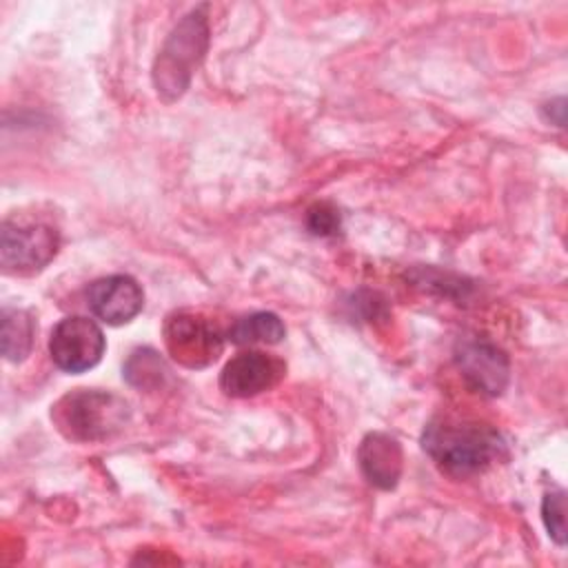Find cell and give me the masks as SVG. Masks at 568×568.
<instances>
[{
	"instance_id": "cell-1",
	"label": "cell",
	"mask_w": 568,
	"mask_h": 568,
	"mask_svg": "<svg viewBox=\"0 0 568 568\" xmlns=\"http://www.w3.org/2000/svg\"><path fill=\"white\" fill-rule=\"evenodd\" d=\"M422 446L428 457L453 477L481 473L506 455V444L493 426L444 417L433 419L424 428Z\"/></svg>"
},
{
	"instance_id": "cell-2",
	"label": "cell",
	"mask_w": 568,
	"mask_h": 568,
	"mask_svg": "<svg viewBox=\"0 0 568 568\" xmlns=\"http://www.w3.org/2000/svg\"><path fill=\"white\" fill-rule=\"evenodd\" d=\"M55 428L71 442L93 444L115 437L131 419L124 397L100 388H75L51 406Z\"/></svg>"
},
{
	"instance_id": "cell-3",
	"label": "cell",
	"mask_w": 568,
	"mask_h": 568,
	"mask_svg": "<svg viewBox=\"0 0 568 568\" xmlns=\"http://www.w3.org/2000/svg\"><path fill=\"white\" fill-rule=\"evenodd\" d=\"M209 47V22L204 7L186 13L169 33L164 47L160 49L153 64V84L158 95L166 102L178 100L197 64L202 62Z\"/></svg>"
},
{
	"instance_id": "cell-4",
	"label": "cell",
	"mask_w": 568,
	"mask_h": 568,
	"mask_svg": "<svg viewBox=\"0 0 568 568\" xmlns=\"http://www.w3.org/2000/svg\"><path fill=\"white\" fill-rule=\"evenodd\" d=\"M55 226L31 217H7L0 231V264L7 275H36L58 253Z\"/></svg>"
},
{
	"instance_id": "cell-5",
	"label": "cell",
	"mask_w": 568,
	"mask_h": 568,
	"mask_svg": "<svg viewBox=\"0 0 568 568\" xmlns=\"http://www.w3.org/2000/svg\"><path fill=\"white\" fill-rule=\"evenodd\" d=\"M162 335L169 355L186 368H204L213 364L220 357L226 337L215 322L193 311L169 315Z\"/></svg>"
},
{
	"instance_id": "cell-6",
	"label": "cell",
	"mask_w": 568,
	"mask_h": 568,
	"mask_svg": "<svg viewBox=\"0 0 568 568\" xmlns=\"http://www.w3.org/2000/svg\"><path fill=\"white\" fill-rule=\"evenodd\" d=\"M106 348L102 328L89 317H64L55 324L49 339L53 364L67 373H84L93 368Z\"/></svg>"
},
{
	"instance_id": "cell-7",
	"label": "cell",
	"mask_w": 568,
	"mask_h": 568,
	"mask_svg": "<svg viewBox=\"0 0 568 568\" xmlns=\"http://www.w3.org/2000/svg\"><path fill=\"white\" fill-rule=\"evenodd\" d=\"M455 364L464 379L479 393L497 397L506 390L510 377L508 355L481 337H464L455 346Z\"/></svg>"
},
{
	"instance_id": "cell-8",
	"label": "cell",
	"mask_w": 568,
	"mask_h": 568,
	"mask_svg": "<svg viewBox=\"0 0 568 568\" xmlns=\"http://www.w3.org/2000/svg\"><path fill=\"white\" fill-rule=\"evenodd\" d=\"M286 375V364L262 351H246L235 355L220 375V388L229 397H253L271 390Z\"/></svg>"
},
{
	"instance_id": "cell-9",
	"label": "cell",
	"mask_w": 568,
	"mask_h": 568,
	"mask_svg": "<svg viewBox=\"0 0 568 568\" xmlns=\"http://www.w3.org/2000/svg\"><path fill=\"white\" fill-rule=\"evenodd\" d=\"M87 300L93 315L111 326L131 322L144 306V293L129 275H109L95 280L87 291Z\"/></svg>"
},
{
	"instance_id": "cell-10",
	"label": "cell",
	"mask_w": 568,
	"mask_h": 568,
	"mask_svg": "<svg viewBox=\"0 0 568 568\" xmlns=\"http://www.w3.org/2000/svg\"><path fill=\"white\" fill-rule=\"evenodd\" d=\"M357 462L364 473V477L382 488L390 490L397 486L402 477V466H404V455L402 446L395 437L386 433H368L357 450Z\"/></svg>"
},
{
	"instance_id": "cell-11",
	"label": "cell",
	"mask_w": 568,
	"mask_h": 568,
	"mask_svg": "<svg viewBox=\"0 0 568 568\" xmlns=\"http://www.w3.org/2000/svg\"><path fill=\"white\" fill-rule=\"evenodd\" d=\"M36 320L24 308H4L2 311V355L9 362H22L33 346Z\"/></svg>"
},
{
	"instance_id": "cell-12",
	"label": "cell",
	"mask_w": 568,
	"mask_h": 568,
	"mask_svg": "<svg viewBox=\"0 0 568 568\" xmlns=\"http://www.w3.org/2000/svg\"><path fill=\"white\" fill-rule=\"evenodd\" d=\"M284 335H286V328H284L282 320L275 313H266V311L240 317L226 331V339H231L237 346H242V344H277L284 339Z\"/></svg>"
},
{
	"instance_id": "cell-13",
	"label": "cell",
	"mask_w": 568,
	"mask_h": 568,
	"mask_svg": "<svg viewBox=\"0 0 568 568\" xmlns=\"http://www.w3.org/2000/svg\"><path fill=\"white\" fill-rule=\"evenodd\" d=\"M122 377L133 388L158 390L164 386L169 377V368L153 348H135L122 366Z\"/></svg>"
},
{
	"instance_id": "cell-14",
	"label": "cell",
	"mask_w": 568,
	"mask_h": 568,
	"mask_svg": "<svg viewBox=\"0 0 568 568\" xmlns=\"http://www.w3.org/2000/svg\"><path fill=\"white\" fill-rule=\"evenodd\" d=\"M541 517L546 524L548 535L555 539V544H566V495L564 490L548 493L541 504Z\"/></svg>"
},
{
	"instance_id": "cell-15",
	"label": "cell",
	"mask_w": 568,
	"mask_h": 568,
	"mask_svg": "<svg viewBox=\"0 0 568 568\" xmlns=\"http://www.w3.org/2000/svg\"><path fill=\"white\" fill-rule=\"evenodd\" d=\"M306 226L313 235H335L339 231V213L328 202H317L306 213Z\"/></svg>"
}]
</instances>
